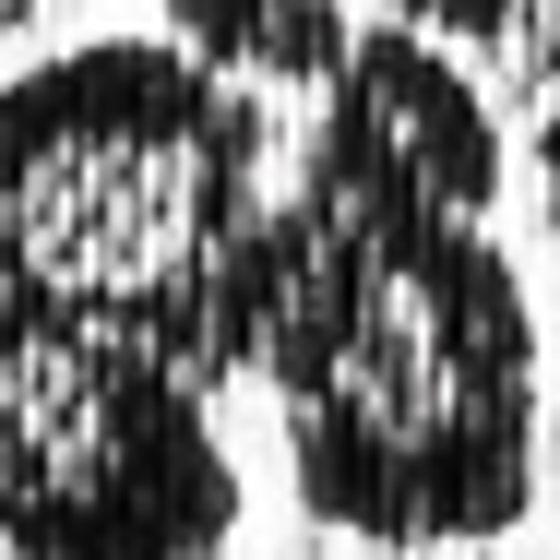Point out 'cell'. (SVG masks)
<instances>
[{"label": "cell", "instance_id": "6da1fadb", "mask_svg": "<svg viewBox=\"0 0 560 560\" xmlns=\"http://www.w3.org/2000/svg\"><path fill=\"white\" fill-rule=\"evenodd\" d=\"M311 525L489 549L537 501V311L477 215L287 191L262 226V358Z\"/></svg>", "mask_w": 560, "mask_h": 560}, {"label": "cell", "instance_id": "7a4b0ae2", "mask_svg": "<svg viewBox=\"0 0 560 560\" xmlns=\"http://www.w3.org/2000/svg\"><path fill=\"white\" fill-rule=\"evenodd\" d=\"M262 84L179 36H96L0 84V311L226 382L262 358Z\"/></svg>", "mask_w": 560, "mask_h": 560}, {"label": "cell", "instance_id": "3957f363", "mask_svg": "<svg viewBox=\"0 0 560 560\" xmlns=\"http://www.w3.org/2000/svg\"><path fill=\"white\" fill-rule=\"evenodd\" d=\"M238 465L179 358L24 323L0 346V549L12 560H226Z\"/></svg>", "mask_w": 560, "mask_h": 560}, {"label": "cell", "instance_id": "277c9868", "mask_svg": "<svg viewBox=\"0 0 560 560\" xmlns=\"http://www.w3.org/2000/svg\"><path fill=\"white\" fill-rule=\"evenodd\" d=\"M299 179L346 191V203H394V215H477L489 226V203H501V119L442 60V36L358 24V48L323 84Z\"/></svg>", "mask_w": 560, "mask_h": 560}, {"label": "cell", "instance_id": "5b68a950", "mask_svg": "<svg viewBox=\"0 0 560 560\" xmlns=\"http://www.w3.org/2000/svg\"><path fill=\"white\" fill-rule=\"evenodd\" d=\"M143 12L238 84H335V60L358 48L346 0H143Z\"/></svg>", "mask_w": 560, "mask_h": 560}, {"label": "cell", "instance_id": "8992f818", "mask_svg": "<svg viewBox=\"0 0 560 560\" xmlns=\"http://www.w3.org/2000/svg\"><path fill=\"white\" fill-rule=\"evenodd\" d=\"M382 12L418 36H465V48H513V24H525V0H382Z\"/></svg>", "mask_w": 560, "mask_h": 560}, {"label": "cell", "instance_id": "52a82bcc", "mask_svg": "<svg viewBox=\"0 0 560 560\" xmlns=\"http://www.w3.org/2000/svg\"><path fill=\"white\" fill-rule=\"evenodd\" d=\"M537 191H549V226H560V96H549V119H537Z\"/></svg>", "mask_w": 560, "mask_h": 560}, {"label": "cell", "instance_id": "ba28073f", "mask_svg": "<svg viewBox=\"0 0 560 560\" xmlns=\"http://www.w3.org/2000/svg\"><path fill=\"white\" fill-rule=\"evenodd\" d=\"M382 560H513V549H382Z\"/></svg>", "mask_w": 560, "mask_h": 560}, {"label": "cell", "instance_id": "9c48e42d", "mask_svg": "<svg viewBox=\"0 0 560 560\" xmlns=\"http://www.w3.org/2000/svg\"><path fill=\"white\" fill-rule=\"evenodd\" d=\"M0 560H12V549H0Z\"/></svg>", "mask_w": 560, "mask_h": 560}]
</instances>
